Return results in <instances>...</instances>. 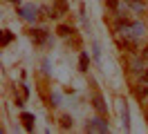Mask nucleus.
Instances as JSON below:
<instances>
[{"mask_svg": "<svg viewBox=\"0 0 148 134\" xmlns=\"http://www.w3.org/2000/svg\"><path fill=\"white\" fill-rule=\"evenodd\" d=\"M126 5H128V9H130V11H135V14H146V11H148L146 0H128Z\"/></svg>", "mask_w": 148, "mask_h": 134, "instance_id": "obj_10", "label": "nucleus"}, {"mask_svg": "<svg viewBox=\"0 0 148 134\" xmlns=\"http://www.w3.org/2000/svg\"><path fill=\"white\" fill-rule=\"evenodd\" d=\"M90 65H92L90 54L85 52V49H81V52H79V71H81V74H88V71H90Z\"/></svg>", "mask_w": 148, "mask_h": 134, "instance_id": "obj_9", "label": "nucleus"}, {"mask_svg": "<svg viewBox=\"0 0 148 134\" xmlns=\"http://www.w3.org/2000/svg\"><path fill=\"white\" fill-rule=\"evenodd\" d=\"M119 49L126 54H139V40H135V38H121L119 36Z\"/></svg>", "mask_w": 148, "mask_h": 134, "instance_id": "obj_6", "label": "nucleus"}, {"mask_svg": "<svg viewBox=\"0 0 148 134\" xmlns=\"http://www.w3.org/2000/svg\"><path fill=\"white\" fill-rule=\"evenodd\" d=\"M20 123H23V127H25V132H34V127H36V116H34V112H20Z\"/></svg>", "mask_w": 148, "mask_h": 134, "instance_id": "obj_8", "label": "nucleus"}, {"mask_svg": "<svg viewBox=\"0 0 148 134\" xmlns=\"http://www.w3.org/2000/svg\"><path fill=\"white\" fill-rule=\"evenodd\" d=\"M92 56H94V61H101V47L94 43L92 45Z\"/></svg>", "mask_w": 148, "mask_h": 134, "instance_id": "obj_19", "label": "nucleus"}, {"mask_svg": "<svg viewBox=\"0 0 148 134\" xmlns=\"http://www.w3.org/2000/svg\"><path fill=\"white\" fill-rule=\"evenodd\" d=\"M106 7L110 9V11H117L121 7V0H106Z\"/></svg>", "mask_w": 148, "mask_h": 134, "instance_id": "obj_17", "label": "nucleus"}, {"mask_svg": "<svg viewBox=\"0 0 148 134\" xmlns=\"http://www.w3.org/2000/svg\"><path fill=\"white\" fill-rule=\"evenodd\" d=\"M72 31H74L72 25H65V22H58V25H56V36H58V38H63V40L72 34Z\"/></svg>", "mask_w": 148, "mask_h": 134, "instance_id": "obj_12", "label": "nucleus"}, {"mask_svg": "<svg viewBox=\"0 0 148 134\" xmlns=\"http://www.w3.org/2000/svg\"><path fill=\"white\" fill-rule=\"evenodd\" d=\"M85 132H97V134H106L110 132V123H108V116H92V118H88L83 125Z\"/></svg>", "mask_w": 148, "mask_h": 134, "instance_id": "obj_2", "label": "nucleus"}, {"mask_svg": "<svg viewBox=\"0 0 148 134\" xmlns=\"http://www.w3.org/2000/svg\"><path fill=\"white\" fill-rule=\"evenodd\" d=\"M123 2H128V0H123Z\"/></svg>", "mask_w": 148, "mask_h": 134, "instance_id": "obj_23", "label": "nucleus"}, {"mask_svg": "<svg viewBox=\"0 0 148 134\" xmlns=\"http://www.w3.org/2000/svg\"><path fill=\"white\" fill-rule=\"evenodd\" d=\"M90 103H92V107L97 110V114L108 116V105H106V98H103V94H101L97 87H94L92 94H90Z\"/></svg>", "mask_w": 148, "mask_h": 134, "instance_id": "obj_4", "label": "nucleus"}, {"mask_svg": "<svg viewBox=\"0 0 148 134\" xmlns=\"http://www.w3.org/2000/svg\"><path fill=\"white\" fill-rule=\"evenodd\" d=\"M58 125H61L63 130H72V127H74V118L70 114H63L61 118H58Z\"/></svg>", "mask_w": 148, "mask_h": 134, "instance_id": "obj_14", "label": "nucleus"}, {"mask_svg": "<svg viewBox=\"0 0 148 134\" xmlns=\"http://www.w3.org/2000/svg\"><path fill=\"white\" fill-rule=\"evenodd\" d=\"M65 45H67V49H74V52H81L83 49V38H81V34L74 29L72 34L65 38Z\"/></svg>", "mask_w": 148, "mask_h": 134, "instance_id": "obj_7", "label": "nucleus"}, {"mask_svg": "<svg viewBox=\"0 0 148 134\" xmlns=\"http://www.w3.org/2000/svg\"><path fill=\"white\" fill-rule=\"evenodd\" d=\"M25 98H27V96H18V94H16V89H14V103H16L20 110L25 107Z\"/></svg>", "mask_w": 148, "mask_h": 134, "instance_id": "obj_18", "label": "nucleus"}, {"mask_svg": "<svg viewBox=\"0 0 148 134\" xmlns=\"http://www.w3.org/2000/svg\"><path fill=\"white\" fill-rule=\"evenodd\" d=\"M139 56H141V61H144V63L148 65V45H144V47L139 49Z\"/></svg>", "mask_w": 148, "mask_h": 134, "instance_id": "obj_20", "label": "nucleus"}, {"mask_svg": "<svg viewBox=\"0 0 148 134\" xmlns=\"http://www.w3.org/2000/svg\"><path fill=\"white\" fill-rule=\"evenodd\" d=\"M70 11L67 0H52V7H49V20H58Z\"/></svg>", "mask_w": 148, "mask_h": 134, "instance_id": "obj_5", "label": "nucleus"}, {"mask_svg": "<svg viewBox=\"0 0 148 134\" xmlns=\"http://www.w3.org/2000/svg\"><path fill=\"white\" fill-rule=\"evenodd\" d=\"M121 123H123V130H130V110L126 101L121 103Z\"/></svg>", "mask_w": 148, "mask_h": 134, "instance_id": "obj_13", "label": "nucleus"}, {"mask_svg": "<svg viewBox=\"0 0 148 134\" xmlns=\"http://www.w3.org/2000/svg\"><path fill=\"white\" fill-rule=\"evenodd\" d=\"M27 38H29L34 45H38V47H52V45H54V38L49 36V31H47L45 27L32 25V27L27 29Z\"/></svg>", "mask_w": 148, "mask_h": 134, "instance_id": "obj_1", "label": "nucleus"}, {"mask_svg": "<svg viewBox=\"0 0 148 134\" xmlns=\"http://www.w3.org/2000/svg\"><path fill=\"white\" fill-rule=\"evenodd\" d=\"M47 105L58 107V105H61V94H58V92H52V94H49V103H47Z\"/></svg>", "mask_w": 148, "mask_h": 134, "instance_id": "obj_16", "label": "nucleus"}, {"mask_svg": "<svg viewBox=\"0 0 148 134\" xmlns=\"http://www.w3.org/2000/svg\"><path fill=\"white\" fill-rule=\"evenodd\" d=\"M135 98H137L139 103H146L148 101V85L146 83H137L135 85Z\"/></svg>", "mask_w": 148, "mask_h": 134, "instance_id": "obj_11", "label": "nucleus"}, {"mask_svg": "<svg viewBox=\"0 0 148 134\" xmlns=\"http://www.w3.org/2000/svg\"><path fill=\"white\" fill-rule=\"evenodd\" d=\"M38 11H40V7H36V5H18V7H16V14H18L25 22H29V25H34L38 20Z\"/></svg>", "mask_w": 148, "mask_h": 134, "instance_id": "obj_3", "label": "nucleus"}, {"mask_svg": "<svg viewBox=\"0 0 148 134\" xmlns=\"http://www.w3.org/2000/svg\"><path fill=\"white\" fill-rule=\"evenodd\" d=\"M14 38H16V34H14V31H9V29H2V38H0V45H2V47H7L9 43H14Z\"/></svg>", "mask_w": 148, "mask_h": 134, "instance_id": "obj_15", "label": "nucleus"}, {"mask_svg": "<svg viewBox=\"0 0 148 134\" xmlns=\"http://www.w3.org/2000/svg\"><path fill=\"white\" fill-rule=\"evenodd\" d=\"M137 83H146V85H148V67H146V69H144V71H141V74L137 76Z\"/></svg>", "mask_w": 148, "mask_h": 134, "instance_id": "obj_21", "label": "nucleus"}, {"mask_svg": "<svg viewBox=\"0 0 148 134\" xmlns=\"http://www.w3.org/2000/svg\"><path fill=\"white\" fill-rule=\"evenodd\" d=\"M7 2H14V5H16V7H18V5H20V0H7Z\"/></svg>", "mask_w": 148, "mask_h": 134, "instance_id": "obj_22", "label": "nucleus"}]
</instances>
